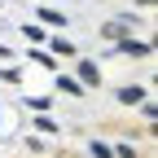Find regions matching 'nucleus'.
Instances as JSON below:
<instances>
[{
	"label": "nucleus",
	"instance_id": "f03ea898",
	"mask_svg": "<svg viewBox=\"0 0 158 158\" xmlns=\"http://www.w3.org/2000/svg\"><path fill=\"white\" fill-rule=\"evenodd\" d=\"M79 79H84V84H97V79H101V70H97V62H84V66H79Z\"/></svg>",
	"mask_w": 158,
	"mask_h": 158
},
{
	"label": "nucleus",
	"instance_id": "0eeeda50",
	"mask_svg": "<svg viewBox=\"0 0 158 158\" xmlns=\"http://www.w3.org/2000/svg\"><path fill=\"white\" fill-rule=\"evenodd\" d=\"M48 48H53V53H62V57H70V53H75V44H70V40H53Z\"/></svg>",
	"mask_w": 158,
	"mask_h": 158
},
{
	"label": "nucleus",
	"instance_id": "6e6552de",
	"mask_svg": "<svg viewBox=\"0 0 158 158\" xmlns=\"http://www.w3.org/2000/svg\"><path fill=\"white\" fill-rule=\"evenodd\" d=\"M22 31H27V40H31V44H35V40H44V31H40V27H35V22H27V27H22Z\"/></svg>",
	"mask_w": 158,
	"mask_h": 158
},
{
	"label": "nucleus",
	"instance_id": "f257e3e1",
	"mask_svg": "<svg viewBox=\"0 0 158 158\" xmlns=\"http://www.w3.org/2000/svg\"><path fill=\"white\" fill-rule=\"evenodd\" d=\"M118 53H127V57H145V53H149V44H145V40H127V35H123Z\"/></svg>",
	"mask_w": 158,
	"mask_h": 158
},
{
	"label": "nucleus",
	"instance_id": "7ed1b4c3",
	"mask_svg": "<svg viewBox=\"0 0 158 158\" xmlns=\"http://www.w3.org/2000/svg\"><path fill=\"white\" fill-rule=\"evenodd\" d=\"M101 35H118V40H123V35H127V22H106Z\"/></svg>",
	"mask_w": 158,
	"mask_h": 158
},
{
	"label": "nucleus",
	"instance_id": "9d476101",
	"mask_svg": "<svg viewBox=\"0 0 158 158\" xmlns=\"http://www.w3.org/2000/svg\"><path fill=\"white\" fill-rule=\"evenodd\" d=\"M141 5H154V0H141Z\"/></svg>",
	"mask_w": 158,
	"mask_h": 158
},
{
	"label": "nucleus",
	"instance_id": "20e7f679",
	"mask_svg": "<svg viewBox=\"0 0 158 158\" xmlns=\"http://www.w3.org/2000/svg\"><path fill=\"white\" fill-rule=\"evenodd\" d=\"M141 97H145L141 88H123V92H118V101H127V106H136V101H141Z\"/></svg>",
	"mask_w": 158,
	"mask_h": 158
},
{
	"label": "nucleus",
	"instance_id": "39448f33",
	"mask_svg": "<svg viewBox=\"0 0 158 158\" xmlns=\"http://www.w3.org/2000/svg\"><path fill=\"white\" fill-rule=\"evenodd\" d=\"M40 13H44L48 27H62V22H66V13H57V9H40Z\"/></svg>",
	"mask_w": 158,
	"mask_h": 158
},
{
	"label": "nucleus",
	"instance_id": "423d86ee",
	"mask_svg": "<svg viewBox=\"0 0 158 158\" xmlns=\"http://www.w3.org/2000/svg\"><path fill=\"white\" fill-rule=\"evenodd\" d=\"M57 88H62V92H70V97H79V92H84V84H75V79H57Z\"/></svg>",
	"mask_w": 158,
	"mask_h": 158
},
{
	"label": "nucleus",
	"instance_id": "1a4fd4ad",
	"mask_svg": "<svg viewBox=\"0 0 158 158\" xmlns=\"http://www.w3.org/2000/svg\"><path fill=\"white\" fill-rule=\"evenodd\" d=\"M0 57H9V48H5V44H0Z\"/></svg>",
	"mask_w": 158,
	"mask_h": 158
}]
</instances>
